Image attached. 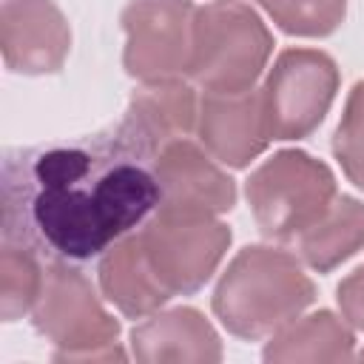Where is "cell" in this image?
Instances as JSON below:
<instances>
[{
	"instance_id": "1",
	"label": "cell",
	"mask_w": 364,
	"mask_h": 364,
	"mask_svg": "<svg viewBox=\"0 0 364 364\" xmlns=\"http://www.w3.org/2000/svg\"><path fill=\"white\" fill-rule=\"evenodd\" d=\"M159 205L151 162L117 131L57 139L3 159V242L46 262H88L142 228Z\"/></svg>"
},
{
	"instance_id": "2",
	"label": "cell",
	"mask_w": 364,
	"mask_h": 364,
	"mask_svg": "<svg viewBox=\"0 0 364 364\" xmlns=\"http://www.w3.org/2000/svg\"><path fill=\"white\" fill-rule=\"evenodd\" d=\"M316 299L299 259L273 245L242 247L213 290V316L239 338L259 341L299 318Z\"/></svg>"
},
{
	"instance_id": "3",
	"label": "cell",
	"mask_w": 364,
	"mask_h": 364,
	"mask_svg": "<svg viewBox=\"0 0 364 364\" xmlns=\"http://www.w3.org/2000/svg\"><path fill=\"white\" fill-rule=\"evenodd\" d=\"M31 324L57 347L54 361H125V353L117 347L119 321L71 262H46Z\"/></svg>"
},
{
	"instance_id": "4",
	"label": "cell",
	"mask_w": 364,
	"mask_h": 364,
	"mask_svg": "<svg viewBox=\"0 0 364 364\" xmlns=\"http://www.w3.org/2000/svg\"><path fill=\"white\" fill-rule=\"evenodd\" d=\"M273 34L264 20L239 0H216L196 9L188 77L205 91H250L267 68Z\"/></svg>"
},
{
	"instance_id": "5",
	"label": "cell",
	"mask_w": 364,
	"mask_h": 364,
	"mask_svg": "<svg viewBox=\"0 0 364 364\" xmlns=\"http://www.w3.org/2000/svg\"><path fill=\"white\" fill-rule=\"evenodd\" d=\"M245 196L262 236L296 242L327 213L338 191L333 171L321 159L287 148L264 159L247 176Z\"/></svg>"
},
{
	"instance_id": "6",
	"label": "cell",
	"mask_w": 364,
	"mask_h": 364,
	"mask_svg": "<svg viewBox=\"0 0 364 364\" xmlns=\"http://www.w3.org/2000/svg\"><path fill=\"white\" fill-rule=\"evenodd\" d=\"M136 233L151 270L171 296L202 290L233 242L230 228L216 216L168 208H156Z\"/></svg>"
},
{
	"instance_id": "7",
	"label": "cell",
	"mask_w": 364,
	"mask_h": 364,
	"mask_svg": "<svg viewBox=\"0 0 364 364\" xmlns=\"http://www.w3.org/2000/svg\"><path fill=\"white\" fill-rule=\"evenodd\" d=\"M338 65L318 48H284L262 85L270 139H304L327 117L338 91Z\"/></svg>"
},
{
	"instance_id": "8",
	"label": "cell",
	"mask_w": 364,
	"mask_h": 364,
	"mask_svg": "<svg viewBox=\"0 0 364 364\" xmlns=\"http://www.w3.org/2000/svg\"><path fill=\"white\" fill-rule=\"evenodd\" d=\"M196 6L191 0H131L122 9V65L139 82L179 80L191 68Z\"/></svg>"
},
{
	"instance_id": "9",
	"label": "cell",
	"mask_w": 364,
	"mask_h": 364,
	"mask_svg": "<svg viewBox=\"0 0 364 364\" xmlns=\"http://www.w3.org/2000/svg\"><path fill=\"white\" fill-rule=\"evenodd\" d=\"M3 63L14 74H54L71 51V28L54 0H3Z\"/></svg>"
},
{
	"instance_id": "10",
	"label": "cell",
	"mask_w": 364,
	"mask_h": 364,
	"mask_svg": "<svg viewBox=\"0 0 364 364\" xmlns=\"http://www.w3.org/2000/svg\"><path fill=\"white\" fill-rule=\"evenodd\" d=\"M199 119V100L182 80L142 82L125 108L117 136L145 162L154 165L156 154L176 139H188Z\"/></svg>"
},
{
	"instance_id": "11",
	"label": "cell",
	"mask_w": 364,
	"mask_h": 364,
	"mask_svg": "<svg viewBox=\"0 0 364 364\" xmlns=\"http://www.w3.org/2000/svg\"><path fill=\"white\" fill-rule=\"evenodd\" d=\"M159 205L185 213H228L236 205V182L191 139H176L154 159Z\"/></svg>"
},
{
	"instance_id": "12",
	"label": "cell",
	"mask_w": 364,
	"mask_h": 364,
	"mask_svg": "<svg viewBox=\"0 0 364 364\" xmlns=\"http://www.w3.org/2000/svg\"><path fill=\"white\" fill-rule=\"evenodd\" d=\"M196 134L202 148L219 165L247 168L270 145L262 91H205V97L199 100Z\"/></svg>"
},
{
	"instance_id": "13",
	"label": "cell",
	"mask_w": 364,
	"mask_h": 364,
	"mask_svg": "<svg viewBox=\"0 0 364 364\" xmlns=\"http://www.w3.org/2000/svg\"><path fill=\"white\" fill-rule=\"evenodd\" d=\"M131 353L142 364H216L222 361V341L196 307H173L145 316V321L131 330Z\"/></svg>"
},
{
	"instance_id": "14",
	"label": "cell",
	"mask_w": 364,
	"mask_h": 364,
	"mask_svg": "<svg viewBox=\"0 0 364 364\" xmlns=\"http://www.w3.org/2000/svg\"><path fill=\"white\" fill-rule=\"evenodd\" d=\"M100 290L128 318H145L173 299L151 270V262L142 250L136 230L117 239L102 253Z\"/></svg>"
},
{
	"instance_id": "15",
	"label": "cell",
	"mask_w": 364,
	"mask_h": 364,
	"mask_svg": "<svg viewBox=\"0 0 364 364\" xmlns=\"http://www.w3.org/2000/svg\"><path fill=\"white\" fill-rule=\"evenodd\" d=\"M355 336L344 316L338 318L330 310H316L299 316L270 336L262 358L267 364H293V361H350L355 355Z\"/></svg>"
},
{
	"instance_id": "16",
	"label": "cell",
	"mask_w": 364,
	"mask_h": 364,
	"mask_svg": "<svg viewBox=\"0 0 364 364\" xmlns=\"http://www.w3.org/2000/svg\"><path fill=\"white\" fill-rule=\"evenodd\" d=\"M364 247V202L355 196H336L327 213L310 225L299 239L296 250L316 273H330Z\"/></svg>"
},
{
	"instance_id": "17",
	"label": "cell",
	"mask_w": 364,
	"mask_h": 364,
	"mask_svg": "<svg viewBox=\"0 0 364 364\" xmlns=\"http://www.w3.org/2000/svg\"><path fill=\"white\" fill-rule=\"evenodd\" d=\"M43 287V264L26 247L3 242L0 250V316L3 321H17L26 316Z\"/></svg>"
},
{
	"instance_id": "18",
	"label": "cell",
	"mask_w": 364,
	"mask_h": 364,
	"mask_svg": "<svg viewBox=\"0 0 364 364\" xmlns=\"http://www.w3.org/2000/svg\"><path fill=\"white\" fill-rule=\"evenodd\" d=\"M270 20L293 37H327L347 14V0H256Z\"/></svg>"
},
{
	"instance_id": "19",
	"label": "cell",
	"mask_w": 364,
	"mask_h": 364,
	"mask_svg": "<svg viewBox=\"0 0 364 364\" xmlns=\"http://www.w3.org/2000/svg\"><path fill=\"white\" fill-rule=\"evenodd\" d=\"M333 154L344 176L355 188H364V80H358L347 94L338 128L333 134Z\"/></svg>"
},
{
	"instance_id": "20",
	"label": "cell",
	"mask_w": 364,
	"mask_h": 364,
	"mask_svg": "<svg viewBox=\"0 0 364 364\" xmlns=\"http://www.w3.org/2000/svg\"><path fill=\"white\" fill-rule=\"evenodd\" d=\"M336 299H338V310L344 321L353 330H364V264L355 267L347 279H341Z\"/></svg>"
},
{
	"instance_id": "21",
	"label": "cell",
	"mask_w": 364,
	"mask_h": 364,
	"mask_svg": "<svg viewBox=\"0 0 364 364\" xmlns=\"http://www.w3.org/2000/svg\"><path fill=\"white\" fill-rule=\"evenodd\" d=\"M358 358H361V361H364V350H361V353H358Z\"/></svg>"
}]
</instances>
